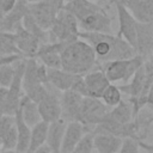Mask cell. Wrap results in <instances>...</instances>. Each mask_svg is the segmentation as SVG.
I'll return each mask as SVG.
<instances>
[{
  "label": "cell",
  "instance_id": "1",
  "mask_svg": "<svg viewBox=\"0 0 153 153\" xmlns=\"http://www.w3.org/2000/svg\"><path fill=\"white\" fill-rule=\"evenodd\" d=\"M78 36L92 47L98 63L118 59H129L136 55L135 48L118 35L79 30Z\"/></svg>",
  "mask_w": 153,
  "mask_h": 153
},
{
  "label": "cell",
  "instance_id": "2",
  "mask_svg": "<svg viewBox=\"0 0 153 153\" xmlns=\"http://www.w3.org/2000/svg\"><path fill=\"white\" fill-rule=\"evenodd\" d=\"M63 8L75 17L80 31L112 33L111 18L96 1L71 0L65 4Z\"/></svg>",
  "mask_w": 153,
  "mask_h": 153
},
{
  "label": "cell",
  "instance_id": "3",
  "mask_svg": "<svg viewBox=\"0 0 153 153\" xmlns=\"http://www.w3.org/2000/svg\"><path fill=\"white\" fill-rule=\"evenodd\" d=\"M61 68L72 74L84 75L98 66L92 47L84 39H75L68 43L60 53Z\"/></svg>",
  "mask_w": 153,
  "mask_h": 153
},
{
  "label": "cell",
  "instance_id": "4",
  "mask_svg": "<svg viewBox=\"0 0 153 153\" xmlns=\"http://www.w3.org/2000/svg\"><path fill=\"white\" fill-rule=\"evenodd\" d=\"M142 63H143V57L136 54L129 59L111 60L102 63L99 62L98 67L104 72L105 76L110 82L121 81V80L127 82L133 76V74L142 66Z\"/></svg>",
  "mask_w": 153,
  "mask_h": 153
},
{
  "label": "cell",
  "instance_id": "5",
  "mask_svg": "<svg viewBox=\"0 0 153 153\" xmlns=\"http://www.w3.org/2000/svg\"><path fill=\"white\" fill-rule=\"evenodd\" d=\"M48 32H49V42H57V41L67 42V43L73 42L79 38L78 22L71 12H68L65 8H61L57 12Z\"/></svg>",
  "mask_w": 153,
  "mask_h": 153
},
{
  "label": "cell",
  "instance_id": "6",
  "mask_svg": "<svg viewBox=\"0 0 153 153\" xmlns=\"http://www.w3.org/2000/svg\"><path fill=\"white\" fill-rule=\"evenodd\" d=\"M109 111L108 106L99 99L93 97H82L78 121L85 127L86 131H91Z\"/></svg>",
  "mask_w": 153,
  "mask_h": 153
},
{
  "label": "cell",
  "instance_id": "7",
  "mask_svg": "<svg viewBox=\"0 0 153 153\" xmlns=\"http://www.w3.org/2000/svg\"><path fill=\"white\" fill-rule=\"evenodd\" d=\"M63 0H39L33 4H27V12L42 29L49 30L57 12L63 8Z\"/></svg>",
  "mask_w": 153,
  "mask_h": 153
},
{
  "label": "cell",
  "instance_id": "8",
  "mask_svg": "<svg viewBox=\"0 0 153 153\" xmlns=\"http://www.w3.org/2000/svg\"><path fill=\"white\" fill-rule=\"evenodd\" d=\"M117 11V18H118V36L124 38L131 47L135 48L136 44V23L137 20L130 14V12L121 4L115 2L114 4ZM136 50V49H135Z\"/></svg>",
  "mask_w": 153,
  "mask_h": 153
},
{
  "label": "cell",
  "instance_id": "9",
  "mask_svg": "<svg viewBox=\"0 0 153 153\" xmlns=\"http://www.w3.org/2000/svg\"><path fill=\"white\" fill-rule=\"evenodd\" d=\"M13 33L14 44L18 51L24 57H35L36 51L39 47V42L36 37H33L31 33H29L22 25V22L17 23L11 31Z\"/></svg>",
  "mask_w": 153,
  "mask_h": 153
},
{
  "label": "cell",
  "instance_id": "10",
  "mask_svg": "<svg viewBox=\"0 0 153 153\" xmlns=\"http://www.w3.org/2000/svg\"><path fill=\"white\" fill-rule=\"evenodd\" d=\"M153 22L136 23V54L142 56L143 60L152 57L153 51Z\"/></svg>",
  "mask_w": 153,
  "mask_h": 153
},
{
  "label": "cell",
  "instance_id": "11",
  "mask_svg": "<svg viewBox=\"0 0 153 153\" xmlns=\"http://www.w3.org/2000/svg\"><path fill=\"white\" fill-rule=\"evenodd\" d=\"M54 87H51L48 84V93L44 96L43 99H41L37 105H38V111L41 115V120L50 123L53 121H56L61 117V105H60V99L54 92Z\"/></svg>",
  "mask_w": 153,
  "mask_h": 153
},
{
  "label": "cell",
  "instance_id": "12",
  "mask_svg": "<svg viewBox=\"0 0 153 153\" xmlns=\"http://www.w3.org/2000/svg\"><path fill=\"white\" fill-rule=\"evenodd\" d=\"M82 97L84 96H81L79 92L71 90V88L62 91V96L60 99L61 118H63L66 122L78 121Z\"/></svg>",
  "mask_w": 153,
  "mask_h": 153
},
{
  "label": "cell",
  "instance_id": "13",
  "mask_svg": "<svg viewBox=\"0 0 153 153\" xmlns=\"http://www.w3.org/2000/svg\"><path fill=\"white\" fill-rule=\"evenodd\" d=\"M123 5L140 23L153 22V0H109V4Z\"/></svg>",
  "mask_w": 153,
  "mask_h": 153
},
{
  "label": "cell",
  "instance_id": "14",
  "mask_svg": "<svg viewBox=\"0 0 153 153\" xmlns=\"http://www.w3.org/2000/svg\"><path fill=\"white\" fill-rule=\"evenodd\" d=\"M82 78L86 87V97L100 98V94L103 93L105 87L110 84L104 72L99 67L97 69H91L90 72L85 73Z\"/></svg>",
  "mask_w": 153,
  "mask_h": 153
},
{
  "label": "cell",
  "instance_id": "15",
  "mask_svg": "<svg viewBox=\"0 0 153 153\" xmlns=\"http://www.w3.org/2000/svg\"><path fill=\"white\" fill-rule=\"evenodd\" d=\"M85 133L86 129L79 121L67 122L60 146V153H71V151L75 147Z\"/></svg>",
  "mask_w": 153,
  "mask_h": 153
},
{
  "label": "cell",
  "instance_id": "16",
  "mask_svg": "<svg viewBox=\"0 0 153 153\" xmlns=\"http://www.w3.org/2000/svg\"><path fill=\"white\" fill-rule=\"evenodd\" d=\"M78 75L79 74H72L69 72H66L62 68H47L48 84L59 91H66L72 88Z\"/></svg>",
  "mask_w": 153,
  "mask_h": 153
},
{
  "label": "cell",
  "instance_id": "17",
  "mask_svg": "<svg viewBox=\"0 0 153 153\" xmlns=\"http://www.w3.org/2000/svg\"><path fill=\"white\" fill-rule=\"evenodd\" d=\"M66 124H67V122L61 117L48 124L45 145L49 147V149L53 153H60V146H61Z\"/></svg>",
  "mask_w": 153,
  "mask_h": 153
},
{
  "label": "cell",
  "instance_id": "18",
  "mask_svg": "<svg viewBox=\"0 0 153 153\" xmlns=\"http://www.w3.org/2000/svg\"><path fill=\"white\" fill-rule=\"evenodd\" d=\"M122 143V137L112 135L98 133L93 134V149L97 153H117Z\"/></svg>",
  "mask_w": 153,
  "mask_h": 153
},
{
  "label": "cell",
  "instance_id": "19",
  "mask_svg": "<svg viewBox=\"0 0 153 153\" xmlns=\"http://www.w3.org/2000/svg\"><path fill=\"white\" fill-rule=\"evenodd\" d=\"M13 116H14V124L17 129V145L14 149L17 151V153H25L29 147L31 128L24 122L19 108L17 109Z\"/></svg>",
  "mask_w": 153,
  "mask_h": 153
},
{
  "label": "cell",
  "instance_id": "20",
  "mask_svg": "<svg viewBox=\"0 0 153 153\" xmlns=\"http://www.w3.org/2000/svg\"><path fill=\"white\" fill-rule=\"evenodd\" d=\"M19 110L22 114V117L24 120V122L31 128L35 124H37L41 120V115L38 111V105L36 102L31 100L27 96L23 94L20 97V102H19Z\"/></svg>",
  "mask_w": 153,
  "mask_h": 153
},
{
  "label": "cell",
  "instance_id": "21",
  "mask_svg": "<svg viewBox=\"0 0 153 153\" xmlns=\"http://www.w3.org/2000/svg\"><path fill=\"white\" fill-rule=\"evenodd\" d=\"M48 124L44 121H39L37 124L31 127V133H30V141H29V147L25 153H33L38 147L45 143L47 139V131H48Z\"/></svg>",
  "mask_w": 153,
  "mask_h": 153
},
{
  "label": "cell",
  "instance_id": "22",
  "mask_svg": "<svg viewBox=\"0 0 153 153\" xmlns=\"http://www.w3.org/2000/svg\"><path fill=\"white\" fill-rule=\"evenodd\" d=\"M22 25H23V27H24L29 33H31L33 37H36L41 44L49 42V32H48V30L42 29V27L35 22V19L31 17V14H30L29 12H26V13L24 14V17L22 18Z\"/></svg>",
  "mask_w": 153,
  "mask_h": 153
},
{
  "label": "cell",
  "instance_id": "23",
  "mask_svg": "<svg viewBox=\"0 0 153 153\" xmlns=\"http://www.w3.org/2000/svg\"><path fill=\"white\" fill-rule=\"evenodd\" d=\"M108 108H114L115 105H117L121 99H122V93L118 88V86L114 85V84H109L105 90L103 91V93L100 94V98H99Z\"/></svg>",
  "mask_w": 153,
  "mask_h": 153
},
{
  "label": "cell",
  "instance_id": "24",
  "mask_svg": "<svg viewBox=\"0 0 153 153\" xmlns=\"http://www.w3.org/2000/svg\"><path fill=\"white\" fill-rule=\"evenodd\" d=\"M93 151V134L91 131H86L75 147L71 151V153H92Z\"/></svg>",
  "mask_w": 153,
  "mask_h": 153
},
{
  "label": "cell",
  "instance_id": "25",
  "mask_svg": "<svg viewBox=\"0 0 153 153\" xmlns=\"http://www.w3.org/2000/svg\"><path fill=\"white\" fill-rule=\"evenodd\" d=\"M1 149H14L17 145V129L16 124L11 126L7 131H5L0 140Z\"/></svg>",
  "mask_w": 153,
  "mask_h": 153
},
{
  "label": "cell",
  "instance_id": "26",
  "mask_svg": "<svg viewBox=\"0 0 153 153\" xmlns=\"http://www.w3.org/2000/svg\"><path fill=\"white\" fill-rule=\"evenodd\" d=\"M13 74H14V62L1 65L0 66V86L8 87L12 82Z\"/></svg>",
  "mask_w": 153,
  "mask_h": 153
},
{
  "label": "cell",
  "instance_id": "27",
  "mask_svg": "<svg viewBox=\"0 0 153 153\" xmlns=\"http://www.w3.org/2000/svg\"><path fill=\"white\" fill-rule=\"evenodd\" d=\"M139 147L140 146L135 139L127 136L122 139V143L117 153H140Z\"/></svg>",
  "mask_w": 153,
  "mask_h": 153
},
{
  "label": "cell",
  "instance_id": "28",
  "mask_svg": "<svg viewBox=\"0 0 153 153\" xmlns=\"http://www.w3.org/2000/svg\"><path fill=\"white\" fill-rule=\"evenodd\" d=\"M24 56L20 54H11V55H5L0 57V66L4 63H11V62H16L17 60L23 59Z\"/></svg>",
  "mask_w": 153,
  "mask_h": 153
},
{
  "label": "cell",
  "instance_id": "29",
  "mask_svg": "<svg viewBox=\"0 0 153 153\" xmlns=\"http://www.w3.org/2000/svg\"><path fill=\"white\" fill-rule=\"evenodd\" d=\"M7 92H8V88H7V87L0 86V110H1L4 103H5L6 98H7Z\"/></svg>",
  "mask_w": 153,
  "mask_h": 153
},
{
  "label": "cell",
  "instance_id": "30",
  "mask_svg": "<svg viewBox=\"0 0 153 153\" xmlns=\"http://www.w3.org/2000/svg\"><path fill=\"white\" fill-rule=\"evenodd\" d=\"M33 153H53V152H51V151L49 149V147L44 143V145H42L41 147H38Z\"/></svg>",
  "mask_w": 153,
  "mask_h": 153
},
{
  "label": "cell",
  "instance_id": "31",
  "mask_svg": "<svg viewBox=\"0 0 153 153\" xmlns=\"http://www.w3.org/2000/svg\"><path fill=\"white\" fill-rule=\"evenodd\" d=\"M0 153H17L16 149H0Z\"/></svg>",
  "mask_w": 153,
  "mask_h": 153
},
{
  "label": "cell",
  "instance_id": "32",
  "mask_svg": "<svg viewBox=\"0 0 153 153\" xmlns=\"http://www.w3.org/2000/svg\"><path fill=\"white\" fill-rule=\"evenodd\" d=\"M5 55H7V54L5 53V50H4V47H2V44L0 43V57H1V56H5Z\"/></svg>",
  "mask_w": 153,
  "mask_h": 153
},
{
  "label": "cell",
  "instance_id": "33",
  "mask_svg": "<svg viewBox=\"0 0 153 153\" xmlns=\"http://www.w3.org/2000/svg\"><path fill=\"white\" fill-rule=\"evenodd\" d=\"M26 4H33V2H37V1H39V0H24Z\"/></svg>",
  "mask_w": 153,
  "mask_h": 153
},
{
  "label": "cell",
  "instance_id": "34",
  "mask_svg": "<svg viewBox=\"0 0 153 153\" xmlns=\"http://www.w3.org/2000/svg\"><path fill=\"white\" fill-rule=\"evenodd\" d=\"M2 115H4V112H2V111H1V110H0V118H1V117H2Z\"/></svg>",
  "mask_w": 153,
  "mask_h": 153
},
{
  "label": "cell",
  "instance_id": "35",
  "mask_svg": "<svg viewBox=\"0 0 153 153\" xmlns=\"http://www.w3.org/2000/svg\"><path fill=\"white\" fill-rule=\"evenodd\" d=\"M63 1H65V4H66V2H68V1H71V0H63Z\"/></svg>",
  "mask_w": 153,
  "mask_h": 153
},
{
  "label": "cell",
  "instance_id": "36",
  "mask_svg": "<svg viewBox=\"0 0 153 153\" xmlns=\"http://www.w3.org/2000/svg\"><path fill=\"white\" fill-rule=\"evenodd\" d=\"M91 1H97V0H91Z\"/></svg>",
  "mask_w": 153,
  "mask_h": 153
}]
</instances>
